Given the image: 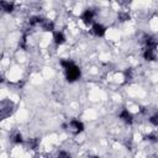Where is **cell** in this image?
<instances>
[{"label":"cell","mask_w":158,"mask_h":158,"mask_svg":"<svg viewBox=\"0 0 158 158\" xmlns=\"http://www.w3.org/2000/svg\"><path fill=\"white\" fill-rule=\"evenodd\" d=\"M60 65L63 67V69L65 72V78L69 83H73L80 78V74H81L80 69L74 62H72L69 59H63V60H60Z\"/></svg>","instance_id":"6da1fadb"},{"label":"cell","mask_w":158,"mask_h":158,"mask_svg":"<svg viewBox=\"0 0 158 158\" xmlns=\"http://www.w3.org/2000/svg\"><path fill=\"white\" fill-rule=\"evenodd\" d=\"M68 127L70 128V131L73 132V133H80L83 130H84V125H83V122L81 121H79V120H75V118H73L70 122H69V125H68Z\"/></svg>","instance_id":"7a4b0ae2"},{"label":"cell","mask_w":158,"mask_h":158,"mask_svg":"<svg viewBox=\"0 0 158 158\" xmlns=\"http://www.w3.org/2000/svg\"><path fill=\"white\" fill-rule=\"evenodd\" d=\"M94 11L91 10V9H86L83 14H81V20H83V22L84 23H86V25H90L93 21H94Z\"/></svg>","instance_id":"3957f363"},{"label":"cell","mask_w":158,"mask_h":158,"mask_svg":"<svg viewBox=\"0 0 158 158\" xmlns=\"http://www.w3.org/2000/svg\"><path fill=\"white\" fill-rule=\"evenodd\" d=\"M118 116H120V118H121L123 122H126V123H132V122H133V116H132V114H131L127 109H122Z\"/></svg>","instance_id":"277c9868"},{"label":"cell","mask_w":158,"mask_h":158,"mask_svg":"<svg viewBox=\"0 0 158 158\" xmlns=\"http://www.w3.org/2000/svg\"><path fill=\"white\" fill-rule=\"evenodd\" d=\"M144 43H146V49H153V51L156 49V47L158 44L157 40L152 36H146L144 37Z\"/></svg>","instance_id":"5b68a950"},{"label":"cell","mask_w":158,"mask_h":158,"mask_svg":"<svg viewBox=\"0 0 158 158\" xmlns=\"http://www.w3.org/2000/svg\"><path fill=\"white\" fill-rule=\"evenodd\" d=\"M93 32H94L95 36L102 37V36L105 35V32H106V28H105L101 23H94V25H93Z\"/></svg>","instance_id":"8992f818"},{"label":"cell","mask_w":158,"mask_h":158,"mask_svg":"<svg viewBox=\"0 0 158 158\" xmlns=\"http://www.w3.org/2000/svg\"><path fill=\"white\" fill-rule=\"evenodd\" d=\"M143 58H144L146 60H148V62L156 60V53H154V51H153V49H144V52H143Z\"/></svg>","instance_id":"52a82bcc"},{"label":"cell","mask_w":158,"mask_h":158,"mask_svg":"<svg viewBox=\"0 0 158 158\" xmlns=\"http://www.w3.org/2000/svg\"><path fill=\"white\" fill-rule=\"evenodd\" d=\"M54 42H56V44H63L64 42H65V36L63 35V32H56L54 33Z\"/></svg>","instance_id":"ba28073f"},{"label":"cell","mask_w":158,"mask_h":158,"mask_svg":"<svg viewBox=\"0 0 158 158\" xmlns=\"http://www.w3.org/2000/svg\"><path fill=\"white\" fill-rule=\"evenodd\" d=\"M0 5H1V7H2V10H4L5 12H12V10H14V4H12V2L1 1Z\"/></svg>","instance_id":"9c48e42d"},{"label":"cell","mask_w":158,"mask_h":158,"mask_svg":"<svg viewBox=\"0 0 158 158\" xmlns=\"http://www.w3.org/2000/svg\"><path fill=\"white\" fill-rule=\"evenodd\" d=\"M42 28H43L44 31H53L54 25H53V22L49 21V20H43V22H42Z\"/></svg>","instance_id":"30bf717a"},{"label":"cell","mask_w":158,"mask_h":158,"mask_svg":"<svg viewBox=\"0 0 158 158\" xmlns=\"http://www.w3.org/2000/svg\"><path fill=\"white\" fill-rule=\"evenodd\" d=\"M42 22H43V19L42 17H40V16H33V17H31L30 19V25L31 26H36V25H42Z\"/></svg>","instance_id":"8fae6325"},{"label":"cell","mask_w":158,"mask_h":158,"mask_svg":"<svg viewBox=\"0 0 158 158\" xmlns=\"http://www.w3.org/2000/svg\"><path fill=\"white\" fill-rule=\"evenodd\" d=\"M11 141L14 142V143H21L22 142V135L21 133H15L14 136H12V138H11Z\"/></svg>","instance_id":"7c38bea8"},{"label":"cell","mask_w":158,"mask_h":158,"mask_svg":"<svg viewBox=\"0 0 158 158\" xmlns=\"http://www.w3.org/2000/svg\"><path fill=\"white\" fill-rule=\"evenodd\" d=\"M58 158H72V154L67 151H59L58 152Z\"/></svg>","instance_id":"4fadbf2b"},{"label":"cell","mask_w":158,"mask_h":158,"mask_svg":"<svg viewBox=\"0 0 158 158\" xmlns=\"http://www.w3.org/2000/svg\"><path fill=\"white\" fill-rule=\"evenodd\" d=\"M132 69L131 68H127L126 70H125V79H126V81H128V80H131L132 79Z\"/></svg>","instance_id":"5bb4252c"},{"label":"cell","mask_w":158,"mask_h":158,"mask_svg":"<svg viewBox=\"0 0 158 158\" xmlns=\"http://www.w3.org/2000/svg\"><path fill=\"white\" fill-rule=\"evenodd\" d=\"M149 122H151L153 126H158V114L151 116V117H149Z\"/></svg>","instance_id":"9a60e30c"},{"label":"cell","mask_w":158,"mask_h":158,"mask_svg":"<svg viewBox=\"0 0 158 158\" xmlns=\"http://www.w3.org/2000/svg\"><path fill=\"white\" fill-rule=\"evenodd\" d=\"M146 139H148V141H151V142H157L158 141V137L156 136V135H148V136H146Z\"/></svg>","instance_id":"2e32d148"},{"label":"cell","mask_w":158,"mask_h":158,"mask_svg":"<svg viewBox=\"0 0 158 158\" xmlns=\"http://www.w3.org/2000/svg\"><path fill=\"white\" fill-rule=\"evenodd\" d=\"M118 19H120V21H126V20H128V14L121 12V14L118 15Z\"/></svg>","instance_id":"e0dca14e"},{"label":"cell","mask_w":158,"mask_h":158,"mask_svg":"<svg viewBox=\"0 0 158 158\" xmlns=\"http://www.w3.org/2000/svg\"><path fill=\"white\" fill-rule=\"evenodd\" d=\"M90 158H99V157H96V156H94V157H90Z\"/></svg>","instance_id":"ac0fdd59"}]
</instances>
